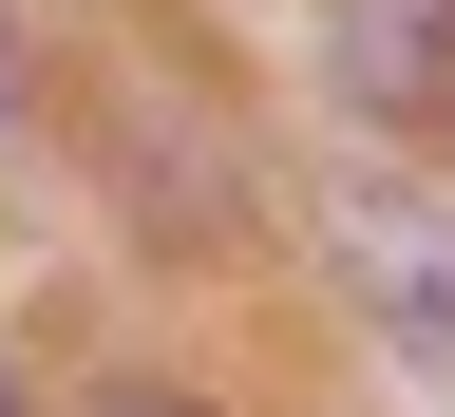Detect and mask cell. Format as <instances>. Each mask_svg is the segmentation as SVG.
Listing matches in <instances>:
<instances>
[{"label": "cell", "mask_w": 455, "mask_h": 417, "mask_svg": "<svg viewBox=\"0 0 455 417\" xmlns=\"http://www.w3.org/2000/svg\"><path fill=\"white\" fill-rule=\"evenodd\" d=\"M341 95L455 152V0H341Z\"/></svg>", "instance_id": "1"}, {"label": "cell", "mask_w": 455, "mask_h": 417, "mask_svg": "<svg viewBox=\"0 0 455 417\" xmlns=\"http://www.w3.org/2000/svg\"><path fill=\"white\" fill-rule=\"evenodd\" d=\"M323 247L361 266V304H379V323H418L436 361H455V228H436V209H379V190H341V209H323Z\"/></svg>", "instance_id": "2"}]
</instances>
